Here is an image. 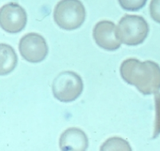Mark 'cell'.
<instances>
[{
  "instance_id": "cell-4",
  "label": "cell",
  "mask_w": 160,
  "mask_h": 151,
  "mask_svg": "<svg viewBox=\"0 0 160 151\" xmlns=\"http://www.w3.org/2000/svg\"><path fill=\"white\" fill-rule=\"evenodd\" d=\"M83 90L82 77L72 71L59 73L52 84V91L55 99L62 102L76 100Z\"/></svg>"
},
{
  "instance_id": "cell-13",
  "label": "cell",
  "mask_w": 160,
  "mask_h": 151,
  "mask_svg": "<svg viewBox=\"0 0 160 151\" xmlns=\"http://www.w3.org/2000/svg\"><path fill=\"white\" fill-rule=\"evenodd\" d=\"M149 10L152 19L160 23V0H151Z\"/></svg>"
},
{
  "instance_id": "cell-1",
  "label": "cell",
  "mask_w": 160,
  "mask_h": 151,
  "mask_svg": "<svg viewBox=\"0 0 160 151\" xmlns=\"http://www.w3.org/2000/svg\"><path fill=\"white\" fill-rule=\"evenodd\" d=\"M120 73L126 82L145 95L156 94L160 90V66L155 62L128 59L122 62Z\"/></svg>"
},
{
  "instance_id": "cell-7",
  "label": "cell",
  "mask_w": 160,
  "mask_h": 151,
  "mask_svg": "<svg viewBox=\"0 0 160 151\" xmlns=\"http://www.w3.org/2000/svg\"><path fill=\"white\" fill-rule=\"evenodd\" d=\"M93 37L96 44L108 51H115L121 46L122 41L118 34L117 27L110 21L98 22L93 29Z\"/></svg>"
},
{
  "instance_id": "cell-6",
  "label": "cell",
  "mask_w": 160,
  "mask_h": 151,
  "mask_svg": "<svg viewBox=\"0 0 160 151\" xmlns=\"http://www.w3.org/2000/svg\"><path fill=\"white\" fill-rule=\"evenodd\" d=\"M27 23V13L16 3L3 5L0 10V24L5 32L16 34L22 31Z\"/></svg>"
},
{
  "instance_id": "cell-8",
  "label": "cell",
  "mask_w": 160,
  "mask_h": 151,
  "mask_svg": "<svg viewBox=\"0 0 160 151\" xmlns=\"http://www.w3.org/2000/svg\"><path fill=\"white\" fill-rule=\"evenodd\" d=\"M59 146L62 150H86L88 147V139L81 129L70 127L61 134Z\"/></svg>"
},
{
  "instance_id": "cell-11",
  "label": "cell",
  "mask_w": 160,
  "mask_h": 151,
  "mask_svg": "<svg viewBox=\"0 0 160 151\" xmlns=\"http://www.w3.org/2000/svg\"><path fill=\"white\" fill-rule=\"evenodd\" d=\"M121 7L128 11L135 12L142 8L148 0H118Z\"/></svg>"
},
{
  "instance_id": "cell-3",
  "label": "cell",
  "mask_w": 160,
  "mask_h": 151,
  "mask_svg": "<svg viewBox=\"0 0 160 151\" xmlns=\"http://www.w3.org/2000/svg\"><path fill=\"white\" fill-rule=\"evenodd\" d=\"M118 34L122 42L128 46H137L143 43L149 32L145 19L137 15L126 14L119 21Z\"/></svg>"
},
{
  "instance_id": "cell-9",
  "label": "cell",
  "mask_w": 160,
  "mask_h": 151,
  "mask_svg": "<svg viewBox=\"0 0 160 151\" xmlns=\"http://www.w3.org/2000/svg\"><path fill=\"white\" fill-rule=\"evenodd\" d=\"M0 58L1 75L9 74L15 69L18 64V56L15 50L12 46L3 43L0 45Z\"/></svg>"
},
{
  "instance_id": "cell-10",
  "label": "cell",
  "mask_w": 160,
  "mask_h": 151,
  "mask_svg": "<svg viewBox=\"0 0 160 151\" xmlns=\"http://www.w3.org/2000/svg\"><path fill=\"white\" fill-rule=\"evenodd\" d=\"M101 150H131L129 143L119 137H112L103 143Z\"/></svg>"
},
{
  "instance_id": "cell-5",
  "label": "cell",
  "mask_w": 160,
  "mask_h": 151,
  "mask_svg": "<svg viewBox=\"0 0 160 151\" xmlns=\"http://www.w3.org/2000/svg\"><path fill=\"white\" fill-rule=\"evenodd\" d=\"M21 56L31 63H38L45 59L48 53V46L45 39L37 33L24 35L19 41Z\"/></svg>"
},
{
  "instance_id": "cell-12",
  "label": "cell",
  "mask_w": 160,
  "mask_h": 151,
  "mask_svg": "<svg viewBox=\"0 0 160 151\" xmlns=\"http://www.w3.org/2000/svg\"><path fill=\"white\" fill-rule=\"evenodd\" d=\"M154 94L156 118L152 138H157L160 134V93H157Z\"/></svg>"
},
{
  "instance_id": "cell-2",
  "label": "cell",
  "mask_w": 160,
  "mask_h": 151,
  "mask_svg": "<svg viewBox=\"0 0 160 151\" xmlns=\"http://www.w3.org/2000/svg\"><path fill=\"white\" fill-rule=\"evenodd\" d=\"M53 18L60 28L73 30L79 28L84 23L85 8L79 0H61L55 7Z\"/></svg>"
}]
</instances>
